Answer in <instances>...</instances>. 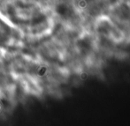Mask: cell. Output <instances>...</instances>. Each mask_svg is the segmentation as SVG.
Listing matches in <instances>:
<instances>
[{
  "label": "cell",
  "instance_id": "cell-1",
  "mask_svg": "<svg viewBox=\"0 0 130 126\" xmlns=\"http://www.w3.org/2000/svg\"><path fill=\"white\" fill-rule=\"evenodd\" d=\"M80 47H81V50L83 51H88L91 48V42L90 40L88 38L83 39L81 41V44H80Z\"/></svg>",
  "mask_w": 130,
  "mask_h": 126
}]
</instances>
